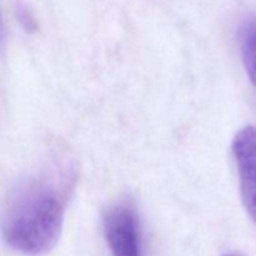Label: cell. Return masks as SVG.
I'll return each mask as SVG.
<instances>
[{"mask_svg": "<svg viewBox=\"0 0 256 256\" xmlns=\"http://www.w3.org/2000/svg\"><path fill=\"white\" fill-rule=\"evenodd\" d=\"M75 179L72 162H52L12 190L2 219V236L12 250L35 256L56 245Z\"/></svg>", "mask_w": 256, "mask_h": 256, "instance_id": "6da1fadb", "label": "cell"}, {"mask_svg": "<svg viewBox=\"0 0 256 256\" xmlns=\"http://www.w3.org/2000/svg\"><path fill=\"white\" fill-rule=\"evenodd\" d=\"M104 235L112 256H142L136 206L130 200L110 205L102 216Z\"/></svg>", "mask_w": 256, "mask_h": 256, "instance_id": "7a4b0ae2", "label": "cell"}, {"mask_svg": "<svg viewBox=\"0 0 256 256\" xmlns=\"http://www.w3.org/2000/svg\"><path fill=\"white\" fill-rule=\"evenodd\" d=\"M242 202L250 218L256 222V128L240 130L232 142Z\"/></svg>", "mask_w": 256, "mask_h": 256, "instance_id": "3957f363", "label": "cell"}, {"mask_svg": "<svg viewBox=\"0 0 256 256\" xmlns=\"http://www.w3.org/2000/svg\"><path fill=\"white\" fill-rule=\"evenodd\" d=\"M239 45L242 62L256 89V16H250L239 28Z\"/></svg>", "mask_w": 256, "mask_h": 256, "instance_id": "277c9868", "label": "cell"}, {"mask_svg": "<svg viewBox=\"0 0 256 256\" xmlns=\"http://www.w3.org/2000/svg\"><path fill=\"white\" fill-rule=\"evenodd\" d=\"M226 256H232V255H226Z\"/></svg>", "mask_w": 256, "mask_h": 256, "instance_id": "5b68a950", "label": "cell"}]
</instances>
